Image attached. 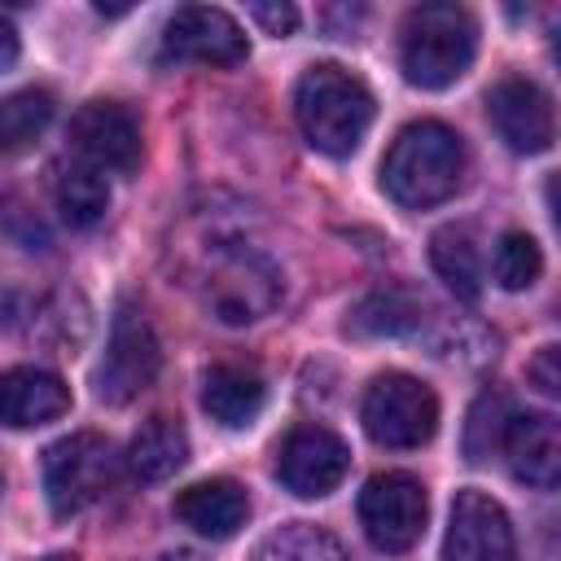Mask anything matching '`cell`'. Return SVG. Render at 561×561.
Wrapping results in <instances>:
<instances>
[{"instance_id":"4316f807","label":"cell","mask_w":561,"mask_h":561,"mask_svg":"<svg viewBox=\"0 0 561 561\" xmlns=\"http://www.w3.org/2000/svg\"><path fill=\"white\" fill-rule=\"evenodd\" d=\"M250 18L267 31V35H294V26H298V9L294 4H250Z\"/></svg>"},{"instance_id":"8992f818","label":"cell","mask_w":561,"mask_h":561,"mask_svg":"<svg viewBox=\"0 0 561 561\" xmlns=\"http://www.w3.org/2000/svg\"><path fill=\"white\" fill-rule=\"evenodd\" d=\"M202 302L219 324H254L280 302V272L254 250H228L210 263Z\"/></svg>"},{"instance_id":"d4e9b609","label":"cell","mask_w":561,"mask_h":561,"mask_svg":"<svg viewBox=\"0 0 561 561\" xmlns=\"http://www.w3.org/2000/svg\"><path fill=\"white\" fill-rule=\"evenodd\" d=\"M539 272H543V254H539L535 237L530 232H504L495 245V280L517 294V289H530L539 280Z\"/></svg>"},{"instance_id":"f1b7e54d","label":"cell","mask_w":561,"mask_h":561,"mask_svg":"<svg viewBox=\"0 0 561 561\" xmlns=\"http://www.w3.org/2000/svg\"><path fill=\"white\" fill-rule=\"evenodd\" d=\"M543 193H548V210H552V224H557V232H561V171L548 180V188H543Z\"/></svg>"},{"instance_id":"ac0fdd59","label":"cell","mask_w":561,"mask_h":561,"mask_svg":"<svg viewBox=\"0 0 561 561\" xmlns=\"http://www.w3.org/2000/svg\"><path fill=\"white\" fill-rule=\"evenodd\" d=\"M188 460V434L175 416H149L127 443V469L140 482H162Z\"/></svg>"},{"instance_id":"52a82bcc","label":"cell","mask_w":561,"mask_h":561,"mask_svg":"<svg viewBox=\"0 0 561 561\" xmlns=\"http://www.w3.org/2000/svg\"><path fill=\"white\" fill-rule=\"evenodd\" d=\"M162 368V351H158V337H153V324L145 320V311H136L131 302H123L114 311V324H110V342H105V355L96 364V399L101 403H131L140 390L153 386Z\"/></svg>"},{"instance_id":"cb8c5ba5","label":"cell","mask_w":561,"mask_h":561,"mask_svg":"<svg viewBox=\"0 0 561 561\" xmlns=\"http://www.w3.org/2000/svg\"><path fill=\"white\" fill-rule=\"evenodd\" d=\"M48 118H53V92L22 88V92L4 96V105H0V145H4V153L26 149L48 127Z\"/></svg>"},{"instance_id":"ffe728a7","label":"cell","mask_w":561,"mask_h":561,"mask_svg":"<svg viewBox=\"0 0 561 561\" xmlns=\"http://www.w3.org/2000/svg\"><path fill=\"white\" fill-rule=\"evenodd\" d=\"M430 263H434L438 280L456 298L478 302V294H482V263H478V245H473V237L465 228H456V224L438 228L430 237Z\"/></svg>"},{"instance_id":"d6986e66","label":"cell","mask_w":561,"mask_h":561,"mask_svg":"<svg viewBox=\"0 0 561 561\" xmlns=\"http://www.w3.org/2000/svg\"><path fill=\"white\" fill-rule=\"evenodd\" d=\"M425 302L403 289V285H386V289H373L368 298H359V307L351 311V333L359 337H394V333H412L425 316Z\"/></svg>"},{"instance_id":"277c9868","label":"cell","mask_w":561,"mask_h":561,"mask_svg":"<svg viewBox=\"0 0 561 561\" xmlns=\"http://www.w3.org/2000/svg\"><path fill=\"white\" fill-rule=\"evenodd\" d=\"M118 478V451L105 434L79 430L44 451V495L57 517H75L96 504Z\"/></svg>"},{"instance_id":"ba28073f","label":"cell","mask_w":561,"mask_h":561,"mask_svg":"<svg viewBox=\"0 0 561 561\" xmlns=\"http://www.w3.org/2000/svg\"><path fill=\"white\" fill-rule=\"evenodd\" d=\"M430 500L412 473H373L359 491V526L377 552H408L425 535Z\"/></svg>"},{"instance_id":"8fae6325","label":"cell","mask_w":561,"mask_h":561,"mask_svg":"<svg viewBox=\"0 0 561 561\" xmlns=\"http://www.w3.org/2000/svg\"><path fill=\"white\" fill-rule=\"evenodd\" d=\"M486 118L513 153H543L557 140L552 96L535 79H522V75H508L486 92Z\"/></svg>"},{"instance_id":"484cf974","label":"cell","mask_w":561,"mask_h":561,"mask_svg":"<svg viewBox=\"0 0 561 561\" xmlns=\"http://www.w3.org/2000/svg\"><path fill=\"white\" fill-rule=\"evenodd\" d=\"M526 377H530V386H539L543 394H557V399H561V342L539 346L535 359L526 364Z\"/></svg>"},{"instance_id":"7c38bea8","label":"cell","mask_w":561,"mask_h":561,"mask_svg":"<svg viewBox=\"0 0 561 561\" xmlns=\"http://www.w3.org/2000/svg\"><path fill=\"white\" fill-rule=\"evenodd\" d=\"M346 469H351V451L324 425H294L276 447V478L285 482V491L302 500L329 495L346 478Z\"/></svg>"},{"instance_id":"4fadbf2b","label":"cell","mask_w":561,"mask_h":561,"mask_svg":"<svg viewBox=\"0 0 561 561\" xmlns=\"http://www.w3.org/2000/svg\"><path fill=\"white\" fill-rule=\"evenodd\" d=\"M70 145L96 171L131 175L140 167V123L118 101H88L70 118Z\"/></svg>"},{"instance_id":"4dcf8cb0","label":"cell","mask_w":561,"mask_h":561,"mask_svg":"<svg viewBox=\"0 0 561 561\" xmlns=\"http://www.w3.org/2000/svg\"><path fill=\"white\" fill-rule=\"evenodd\" d=\"M162 561H202L197 552H171V557H162Z\"/></svg>"},{"instance_id":"7a4b0ae2","label":"cell","mask_w":561,"mask_h":561,"mask_svg":"<svg viewBox=\"0 0 561 561\" xmlns=\"http://www.w3.org/2000/svg\"><path fill=\"white\" fill-rule=\"evenodd\" d=\"M294 114H298V127L311 149H320L329 158H346L368 136L377 101L359 75H351L333 61H320L298 79Z\"/></svg>"},{"instance_id":"44dd1931","label":"cell","mask_w":561,"mask_h":561,"mask_svg":"<svg viewBox=\"0 0 561 561\" xmlns=\"http://www.w3.org/2000/svg\"><path fill=\"white\" fill-rule=\"evenodd\" d=\"M57 210L70 228H92L110 210V184L92 162H70L57 171Z\"/></svg>"},{"instance_id":"83f0119b","label":"cell","mask_w":561,"mask_h":561,"mask_svg":"<svg viewBox=\"0 0 561 561\" xmlns=\"http://www.w3.org/2000/svg\"><path fill=\"white\" fill-rule=\"evenodd\" d=\"M0 44H4V53H0V70H9V66L18 61V31H13L9 18H0Z\"/></svg>"},{"instance_id":"7402d4cb","label":"cell","mask_w":561,"mask_h":561,"mask_svg":"<svg viewBox=\"0 0 561 561\" xmlns=\"http://www.w3.org/2000/svg\"><path fill=\"white\" fill-rule=\"evenodd\" d=\"M250 561H346L342 543L311 526V522H289V526H276L272 535L259 539V548L250 552Z\"/></svg>"},{"instance_id":"2e32d148","label":"cell","mask_w":561,"mask_h":561,"mask_svg":"<svg viewBox=\"0 0 561 561\" xmlns=\"http://www.w3.org/2000/svg\"><path fill=\"white\" fill-rule=\"evenodd\" d=\"M175 517L188 530L206 535V539H228V535H237L245 526L250 495L232 478H206V482H193V486H184L175 495Z\"/></svg>"},{"instance_id":"30bf717a","label":"cell","mask_w":561,"mask_h":561,"mask_svg":"<svg viewBox=\"0 0 561 561\" xmlns=\"http://www.w3.org/2000/svg\"><path fill=\"white\" fill-rule=\"evenodd\" d=\"M167 61H202V66H237L250 57V39L232 13L215 4H184L171 13L162 31Z\"/></svg>"},{"instance_id":"5b68a950","label":"cell","mask_w":561,"mask_h":561,"mask_svg":"<svg viewBox=\"0 0 561 561\" xmlns=\"http://www.w3.org/2000/svg\"><path fill=\"white\" fill-rule=\"evenodd\" d=\"M359 421H364V430H368V438L377 447L408 451V447H421V443L434 438V430H438V399L412 373H381L364 390Z\"/></svg>"},{"instance_id":"6da1fadb","label":"cell","mask_w":561,"mask_h":561,"mask_svg":"<svg viewBox=\"0 0 561 561\" xmlns=\"http://www.w3.org/2000/svg\"><path fill=\"white\" fill-rule=\"evenodd\" d=\"M460 180H465V145L438 118L408 123L381 158V188L408 210L447 202L460 188Z\"/></svg>"},{"instance_id":"5bb4252c","label":"cell","mask_w":561,"mask_h":561,"mask_svg":"<svg viewBox=\"0 0 561 561\" xmlns=\"http://www.w3.org/2000/svg\"><path fill=\"white\" fill-rule=\"evenodd\" d=\"M504 460L526 486H561V416L517 412L504 438Z\"/></svg>"},{"instance_id":"e0dca14e","label":"cell","mask_w":561,"mask_h":561,"mask_svg":"<svg viewBox=\"0 0 561 561\" xmlns=\"http://www.w3.org/2000/svg\"><path fill=\"white\" fill-rule=\"evenodd\" d=\"M267 386L250 364H215L202 377V408L210 412V421L241 430L263 412Z\"/></svg>"},{"instance_id":"9c48e42d","label":"cell","mask_w":561,"mask_h":561,"mask_svg":"<svg viewBox=\"0 0 561 561\" xmlns=\"http://www.w3.org/2000/svg\"><path fill=\"white\" fill-rule=\"evenodd\" d=\"M443 561H517V535L504 504L473 486L456 491L443 535Z\"/></svg>"},{"instance_id":"f546056e","label":"cell","mask_w":561,"mask_h":561,"mask_svg":"<svg viewBox=\"0 0 561 561\" xmlns=\"http://www.w3.org/2000/svg\"><path fill=\"white\" fill-rule=\"evenodd\" d=\"M552 57H557V66H561V26L552 31Z\"/></svg>"},{"instance_id":"9a60e30c","label":"cell","mask_w":561,"mask_h":561,"mask_svg":"<svg viewBox=\"0 0 561 561\" xmlns=\"http://www.w3.org/2000/svg\"><path fill=\"white\" fill-rule=\"evenodd\" d=\"M70 412V386L48 368H9L0 381V416L9 430L48 425Z\"/></svg>"},{"instance_id":"1f68e13d","label":"cell","mask_w":561,"mask_h":561,"mask_svg":"<svg viewBox=\"0 0 561 561\" xmlns=\"http://www.w3.org/2000/svg\"><path fill=\"white\" fill-rule=\"evenodd\" d=\"M44 561H79V557H70V552H53V557H44Z\"/></svg>"},{"instance_id":"3957f363","label":"cell","mask_w":561,"mask_h":561,"mask_svg":"<svg viewBox=\"0 0 561 561\" xmlns=\"http://www.w3.org/2000/svg\"><path fill=\"white\" fill-rule=\"evenodd\" d=\"M478 53V22L465 4L430 0L403 18L399 66L412 88H447L456 83Z\"/></svg>"},{"instance_id":"603a6c76","label":"cell","mask_w":561,"mask_h":561,"mask_svg":"<svg viewBox=\"0 0 561 561\" xmlns=\"http://www.w3.org/2000/svg\"><path fill=\"white\" fill-rule=\"evenodd\" d=\"M513 403L504 390H482L478 403L469 408V421H465V456L478 465L495 451H504V438H508V425H513Z\"/></svg>"}]
</instances>
